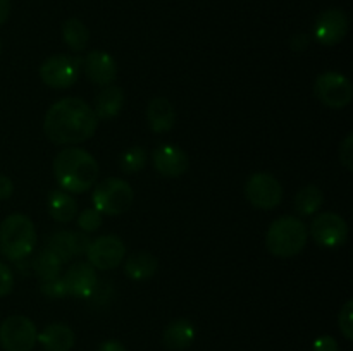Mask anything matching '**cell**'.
<instances>
[{"mask_svg":"<svg viewBox=\"0 0 353 351\" xmlns=\"http://www.w3.org/2000/svg\"><path fill=\"white\" fill-rule=\"evenodd\" d=\"M74 330L62 322L48 323L40 334H38V343L41 344L45 351H71L74 346Z\"/></svg>","mask_w":353,"mask_h":351,"instance_id":"17","label":"cell"},{"mask_svg":"<svg viewBox=\"0 0 353 351\" xmlns=\"http://www.w3.org/2000/svg\"><path fill=\"white\" fill-rule=\"evenodd\" d=\"M14 289V274L3 262H0V298L12 292Z\"/></svg>","mask_w":353,"mask_h":351,"instance_id":"31","label":"cell"},{"mask_svg":"<svg viewBox=\"0 0 353 351\" xmlns=\"http://www.w3.org/2000/svg\"><path fill=\"white\" fill-rule=\"evenodd\" d=\"M86 258L93 268L112 270L126 258V244L116 234H105L90 243Z\"/></svg>","mask_w":353,"mask_h":351,"instance_id":"11","label":"cell"},{"mask_svg":"<svg viewBox=\"0 0 353 351\" xmlns=\"http://www.w3.org/2000/svg\"><path fill=\"white\" fill-rule=\"evenodd\" d=\"M47 248L61 258L62 264L72 260L76 257L74 231H55V233H52L47 240Z\"/></svg>","mask_w":353,"mask_h":351,"instance_id":"25","label":"cell"},{"mask_svg":"<svg viewBox=\"0 0 353 351\" xmlns=\"http://www.w3.org/2000/svg\"><path fill=\"white\" fill-rule=\"evenodd\" d=\"M338 155H340V164L343 165L347 171L352 172L353 171V134L352 133H348L347 136H345V140L341 141Z\"/></svg>","mask_w":353,"mask_h":351,"instance_id":"30","label":"cell"},{"mask_svg":"<svg viewBox=\"0 0 353 351\" xmlns=\"http://www.w3.org/2000/svg\"><path fill=\"white\" fill-rule=\"evenodd\" d=\"M309 234L319 246L338 248L348 240V224L334 212H323L312 219Z\"/></svg>","mask_w":353,"mask_h":351,"instance_id":"10","label":"cell"},{"mask_svg":"<svg viewBox=\"0 0 353 351\" xmlns=\"http://www.w3.org/2000/svg\"><path fill=\"white\" fill-rule=\"evenodd\" d=\"M309 241V229L302 219L283 215L272 220L265 234V248L278 258L296 257Z\"/></svg>","mask_w":353,"mask_h":351,"instance_id":"4","label":"cell"},{"mask_svg":"<svg viewBox=\"0 0 353 351\" xmlns=\"http://www.w3.org/2000/svg\"><path fill=\"white\" fill-rule=\"evenodd\" d=\"M147 164V151L141 147H131L119 157V167L124 174L140 172Z\"/></svg>","mask_w":353,"mask_h":351,"instance_id":"26","label":"cell"},{"mask_svg":"<svg viewBox=\"0 0 353 351\" xmlns=\"http://www.w3.org/2000/svg\"><path fill=\"white\" fill-rule=\"evenodd\" d=\"M0 54H2V41H0Z\"/></svg>","mask_w":353,"mask_h":351,"instance_id":"38","label":"cell"},{"mask_svg":"<svg viewBox=\"0 0 353 351\" xmlns=\"http://www.w3.org/2000/svg\"><path fill=\"white\" fill-rule=\"evenodd\" d=\"M90 243H92V240H90V237H88V234L83 233V231H74L76 257H81V255H86Z\"/></svg>","mask_w":353,"mask_h":351,"instance_id":"33","label":"cell"},{"mask_svg":"<svg viewBox=\"0 0 353 351\" xmlns=\"http://www.w3.org/2000/svg\"><path fill=\"white\" fill-rule=\"evenodd\" d=\"M31 267H33L34 275H37V277L43 282V281H50V279H55L61 275L62 262H61V258H59L55 253H52L48 248H43V250H40L37 253V257H34Z\"/></svg>","mask_w":353,"mask_h":351,"instance_id":"24","label":"cell"},{"mask_svg":"<svg viewBox=\"0 0 353 351\" xmlns=\"http://www.w3.org/2000/svg\"><path fill=\"white\" fill-rule=\"evenodd\" d=\"M152 164L164 178H179L188 171L190 158L186 151L176 145H159L152 153Z\"/></svg>","mask_w":353,"mask_h":351,"instance_id":"14","label":"cell"},{"mask_svg":"<svg viewBox=\"0 0 353 351\" xmlns=\"http://www.w3.org/2000/svg\"><path fill=\"white\" fill-rule=\"evenodd\" d=\"M37 246V229L24 213H10L0 224V253L10 262L30 257Z\"/></svg>","mask_w":353,"mask_h":351,"instance_id":"3","label":"cell"},{"mask_svg":"<svg viewBox=\"0 0 353 351\" xmlns=\"http://www.w3.org/2000/svg\"><path fill=\"white\" fill-rule=\"evenodd\" d=\"M124 107V92L119 86H103L102 92L95 96L93 112L99 120H112L121 114Z\"/></svg>","mask_w":353,"mask_h":351,"instance_id":"18","label":"cell"},{"mask_svg":"<svg viewBox=\"0 0 353 351\" xmlns=\"http://www.w3.org/2000/svg\"><path fill=\"white\" fill-rule=\"evenodd\" d=\"M134 202V191L128 181L121 178H107L99 182L92 193L93 209L102 215H121L128 212Z\"/></svg>","mask_w":353,"mask_h":351,"instance_id":"5","label":"cell"},{"mask_svg":"<svg viewBox=\"0 0 353 351\" xmlns=\"http://www.w3.org/2000/svg\"><path fill=\"white\" fill-rule=\"evenodd\" d=\"M310 43V36L309 34H295V36H292V40H290V47H292L293 52H303L307 50V47H309Z\"/></svg>","mask_w":353,"mask_h":351,"instance_id":"34","label":"cell"},{"mask_svg":"<svg viewBox=\"0 0 353 351\" xmlns=\"http://www.w3.org/2000/svg\"><path fill=\"white\" fill-rule=\"evenodd\" d=\"M245 196L255 209L272 210L283 202V186L269 172H255L247 179Z\"/></svg>","mask_w":353,"mask_h":351,"instance_id":"8","label":"cell"},{"mask_svg":"<svg viewBox=\"0 0 353 351\" xmlns=\"http://www.w3.org/2000/svg\"><path fill=\"white\" fill-rule=\"evenodd\" d=\"M195 336L196 330L193 322H190L188 319H176L165 327L162 341H164V346L168 350L181 351L192 346L193 341H195Z\"/></svg>","mask_w":353,"mask_h":351,"instance_id":"19","label":"cell"},{"mask_svg":"<svg viewBox=\"0 0 353 351\" xmlns=\"http://www.w3.org/2000/svg\"><path fill=\"white\" fill-rule=\"evenodd\" d=\"M97 351H128V350H126V346L121 343V341L109 339V341H103Z\"/></svg>","mask_w":353,"mask_h":351,"instance_id":"36","label":"cell"},{"mask_svg":"<svg viewBox=\"0 0 353 351\" xmlns=\"http://www.w3.org/2000/svg\"><path fill=\"white\" fill-rule=\"evenodd\" d=\"M147 123L154 133H169L176 124L174 105L164 96L150 100L147 105Z\"/></svg>","mask_w":353,"mask_h":351,"instance_id":"16","label":"cell"},{"mask_svg":"<svg viewBox=\"0 0 353 351\" xmlns=\"http://www.w3.org/2000/svg\"><path fill=\"white\" fill-rule=\"evenodd\" d=\"M99 127L92 107L78 96L55 102L43 117V133L55 145H78L90 140Z\"/></svg>","mask_w":353,"mask_h":351,"instance_id":"1","label":"cell"},{"mask_svg":"<svg viewBox=\"0 0 353 351\" xmlns=\"http://www.w3.org/2000/svg\"><path fill=\"white\" fill-rule=\"evenodd\" d=\"M83 58L71 55H52L45 58L40 65V79L43 85L54 89L69 88L76 83L79 76V65Z\"/></svg>","mask_w":353,"mask_h":351,"instance_id":"9","label":"cell"},{"mask_svg":"<svg viewBox=\"0 0 353 351\" xmlns=\"http://www.w3.org/2000/svg\"><path fill=\"white\" fill-rule=\"evenodd\" d=\"M62 279L68 288V295L76 296V298L88 299L99 289V277H97L95 268L88 262H76L68 268Z\"/></svg>","mask_w":353,"mask_h":351,"instance_id":"13","label":"cell"},{"mask_svg":"<svg viewBox=\"0 0 353 351\" xmlns=\"http://www.w3.org/2000/svg\"><path fill=\"white\" fill-rule=\"evenodd\" d=\"M37 341V326L28 317L10 315L0 326V344L6 351H31Z\"/></svg>","mask_w":353,"mask_h":351,"instance_id":"7","label":"cell"},{"mask_svg":"<svg viewBox=\"0 0 353 351\" xmlns=\"http://www.w3.org/2000/svg\"><path fill=\"white\" fill-rule=\"evenodd\" d=\"M102 222H103L102 213H100L97 209H85L78 215L79 231H83V233L86 234L99 231L100 227H102Z\"/></svg>","mask_w":353,"mask_h":351,"instance_id":"27","label":"cell"},{"mask_svg":"<svg viewBox=\"0 0 353 351\" xmlns=\"http://www.w3.org/2000/svg\"><path fill=\"white\" fill-rule=\"evenodd\" d=\"M338 326H340L341 334L345 336V339L352 341L353 339V301L348 299L340 310V315H338Z\"/></svg>","mask_w":353,"mask_h":351,"instance_id":"28","label":"cell"},{"mask_svg":"<svg viewBox=\"0 0 353 351\" xmlns=\"http://www.w3.org/2000/svg\"><path fill=\"white\" fill-rule=\"evenodd\" d=\"M10 16V0H0V26L6 24Z\"/></svg>","mask_w":353,"mask_h":351,"instance_id":"37","label":"cell"},{"mask_svg":"<svg viewBox=\"0 0 353 351\" xmlns=\"http://www.w3.org/2000/svg\"><path fill=\"white\" fill-rule=\"evenodd\" d=\"M159 268V260L155 255L148 253V251H137L131 253L126 258L124 264V272L133 281H147V279L154 277L155 272Z\"/></svg>","mask_w":353,"mask_h":351,"instance_id":"21","label":"cell"},{"mask_svg":"<svg viewBox=\"0 0 353 351\" xmlns=\"http://www.w3.org/2000/svg\"><path fill=\"white\" fill-rule=\"evenodd\" d=\"M312 351H340V346L333 336H319L314 341Z\"/></svg>","mask_w":353,"mask_h":351,"instance_id":"32","label":"cell"},{"mask_svg":"<svg viewBox=\"0 0 353 351\" xmlns=\"http://www.w3.org/2000/svg\"><path fill=\"white\" fill-rule=\"evenodd\" d=\"M324 203V193L319 186L307 184L296 193L295 196V210L299 215L309 217L319 212Z\"/></svg>","mask_w":353,"mask_h":351,"instance_id":"23","label":"cell"},{"mask_svg":"<svg viewBox=\"0 0 353 351\" xmlns=\"http://www.w3.org/2000/svg\"><path fill=\"white\" fill-rule=\"evenodd\" d=\"M99 174V162L83 148H64L54 158V176L61 189L68 193H86L95 186Z\"/></svg>","mask_w":353,"mask_h":351,"instance_id":"2","label":"cell"},{"mask_svg":"<svg viewBox=\"0 0 353 351\" xmlns=\"http://www.w3.org/2000/svg\"><path fill=\"white\" fill-rule=\"evenodd\" d=\"M40 291H41V295L47 296V298H50V299H59V298H64V296H68V288H65V282L61 275L55 279H50V281L41 282Z\"/></svg>","mask_w":353,"mask_h":351,"instance_id":"29","label":"cell"},{"mask_svg":"<svg viewBox=\"0 0 353 351\" xmlns=\"http://www.w3.org/2000/svg\"><path fill=\"white\" fill-rule=\"evenodd\" d=\"M314 95L330 109H345L353 98V86L345 74L334 71L323 72L314 83Z\"/></svg>","mask_w":353,"mask_h":351,"instance_id":"6","label":"cell"},{"mask_svg":"<svg viewBox=\"0 0 353 351\" xmlns=\"http://www.w3.org/2000/svg\"><path fill=\"white\" fill-rule=\"evenodd\" d=\"M85 76L99 86H110L117 78V64L110 54L103 50H92L83 58Z\"/></svg>","mask_w":353,"mask_h":351,"instance_id":"15","label":"cell"},{"mask_svg":"<svg viewBox=\"0 0 353 351\" xmlns=\"http://www.w3.org/2000/svg\"><path fill=\"white\" fill-rule=\"evenodd\" d=\"M14 193V182L6 174H0V200H9Z\"/></svg>","mask_w":353,"mask_h":351,"instance_id":"35","label":"cell"},{"mask_svg":"<svg viewBox=\"0 0 353 351\" xmlns=\"http://www.w3.org/2000/svg\"><path fill=\"white\" fill-rule=\"evenodd\" d=\"M62 40H64V43L72 52L79 54V52H83L88 47L90 30L81 19H78V17H69L62 24Z\"/></svg>","mask_w":353,"mask_h":351,"instance_id":"22","label":"cell"},{"mask_svg":"<svg viewBox=\"0 0 353 351\" xmlns=\"http://www.w3.org/2000/svg\"><path fill=\"white\" fill-rule=\"evenodd\" d=\"M350 30L348 16L341 9H327L317 16L314 23L312 36L317 43L333 47L345 40Z\"/></svg>","mask_w":353,"mask_h":351,"instance_id":"12","label":"cell"},{"mask_svg":"<svg viewBox=\"0 0 353 351\" xmlns=\"http://www.w3.org/2000/svg\"><path fill=\"white\" fill-rule=\"evenodd\" d=\"M47 206L50 217L54 220H57V222L68 224L78 215L76 200L68 191H64V189H54V191L48 193Z\"/></svg>","mask_w":353,"mask_h":351,"instance_id":"20","label":"cell"}]
</instances>
